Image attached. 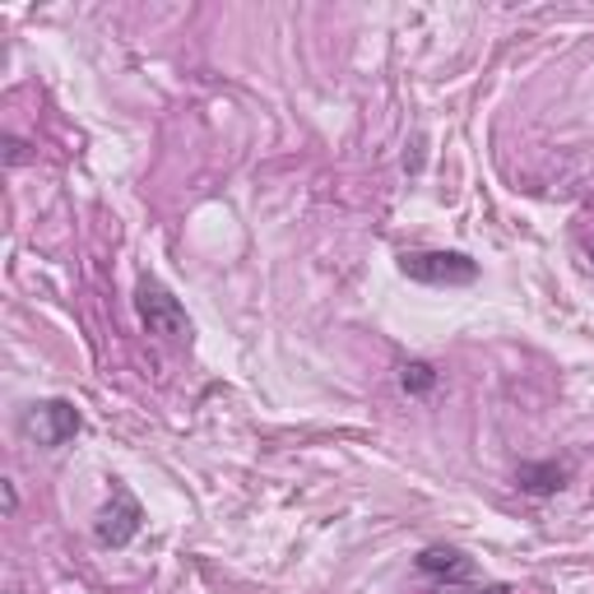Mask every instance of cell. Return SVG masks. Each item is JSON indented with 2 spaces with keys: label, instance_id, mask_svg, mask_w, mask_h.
Listing matches in <instances>:
<instances>
[{
  "label": "cell",
  "instance_id": "cell-4",
  "mask_svg": "<svg viewBox=\"0 0 594 594\" xmlns=\"http://www.w3.org/2000/svg\"><path fill=\"white\" fill-rule=\"evenodd\" d=\"M24 428H29V437L37 446H66L84 428V418H79V409L70 405V399H47V405H33Z\"/></svg>",
  "mask_w": 594,
  "mask_h": 594
},
{
  "label": "cell",
  "instance_id": "cell-5",
  "mask_svg": "<svg viewBox=\"0 0 594 594\" xmlns=\"http://www.w3.org/2000/svg\"><path fill=\"white\" fill-rule=\"evenodd\" d=\"M571 483V460H529L516 470V487L529 497H553Z\"/></svg>",
  "mask_w": 594,
  "mask_h": 594
},
{
  "label": "cell",
  "instance_id": "cell-11",
  "mask_svg": "<svg viewBox=\"0 0 594 594\" xmlns=\"http://www.w3.org/2000/svg\"><path fill=\"white\" fill-rule=\"evenodd\" d=\"M483 594H512V590H506V585H487Z\"/></svg>",
  "mask_w": 594,
  "mask_h": 594
},
{
  "label": "cell",
  "instance_id": "cell-1",
  "mask_svg": "<svg viewBox=\"0 0 594 594\" xmlns=\"http://www.w3.org/2000/svg\"><path fill=\"white\" fill-rule=\"evenodd\" d=\"M399 274L428 288H470L479 279V261H470L464 251H405Z\"/></svg>",
  "mask_w": 594,
  "mask_h": 594
},
{
  "label": "cell",
  "instance_id": "cell-6",
  "mask_svg": "<svg viewBox=\"0 0 594 594\" xmlns=\"http://www.w3.org/2000/svg\"><path fill=\"white\" fill-rule=\"evenodd\" d=\"M418 571L432 581H446V585H464V581H474V558L460 553V548L437 543V548H422L418 553Z\"/></svg>",
  "mask_w": 594,
  "mask_h": 594
},
{
  "label": "cell",
  "instance_id": "cell-8",
  "mask_svg": "<svg viewBox=\"0 0 594 594\" xmlns=\"http://www.w3.org/2000/svg\"><path fill=\"white\" fill-rule=\"evenodd\" d=\"M6 163H10V167L29 163V144H24V140H14V135H6Z\"/></svg>",
  "mask_w": 594,
  "mask_h": 594
},
{
  "label": "cell",
  "instance_id": "cell-9",
  "mask_svg": "<svg viewBox=\"0 0 594 594\" xmlns=\"http://www.w3.org/2000/svg\"><path fill=\"white\" fill-rule=\"evenodd\" d=\"M14 506H19V493H14V483L6 479V512H14Z\"/></svg>",
  "mask_w": 594,
  "mask_h": 594
},
{
  "label": "cell",
  "instance_id": "cell-2",
  "mask_svg": "<svg viewBox=\"0 0 594 594\" xmlns=\"http://www.w3.org/2000/svg\"><path fill=\"white\" fill-rule=\"evenodd\" d=\"M135 311H140V321H144L148 334H158V339H190V316H186V307H182L158 279H140V288H135Z\"/></svg>",
  "mask_w": 594,
  "mask_h": 594
},
{
  "label": "cell",
  "instance_id": "cell-3",
  "mask_svg": "<svg viewBox=\"0 0 594 594\" xmlns=\"http://www.w3.org/2000/svg\"><path fill=\"white\" fill-rule=\"evenodd\" d=\"M140 525H144V506L131 497V487H112V502L98 512V525H94V535L98 543H108V548H125L135 535H140Z\"/></svg>",
  "mask_w": 594,
  "mask_h": 594
},
{
  "label": "cell",
  "instance_id": "cell-10",
  "mask_svg": "<svg viewBox=\"0 0 594 594\" xmlns=\"http://www.w3.org/2000/svg\"><path fill=\"white\" fill-rule=\"evenodd\" d=\"M585 261H590V270H594V238H585Z\"/></svg>",
  "mask_w": 594,
  "mask_h": 594
},
{
  "label": "cell",
  "instance_id": "cell-7",
  "mask_svg": "<svg viewBox=\"0 0 594 594\" xmlns=\"http://www.w3.org/2000/svg\"><path fill=\"white\" fill-rule=\"evenodd\" d=\"M399 386H405L409 395H428V391H437V367L414 358V363L399 367Z\"/></svg>",
  "mask_w": 594,
  "mask_h": 594
}]
</instances>
